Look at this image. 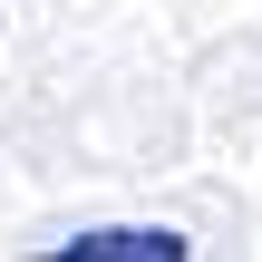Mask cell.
Masks as SVG:
<instances>
[{
  "mask_svg": "<svg viewBox=\"0 0 262 262\" xmlns=\"http://www.w3.org/2000/svg\"><path fill=\"white\" fill-rule=\"evenodd\" d=\"M58 253L68 262H185L194 243L165 233V224H156V233H146V224H117V233H78V243H58Z\"/></svg>",
  "mask_w": 262,
  "mask_h": 262,
  "instance_id": "6da1fadb",
  "label": "cell"
}]
</instances>
